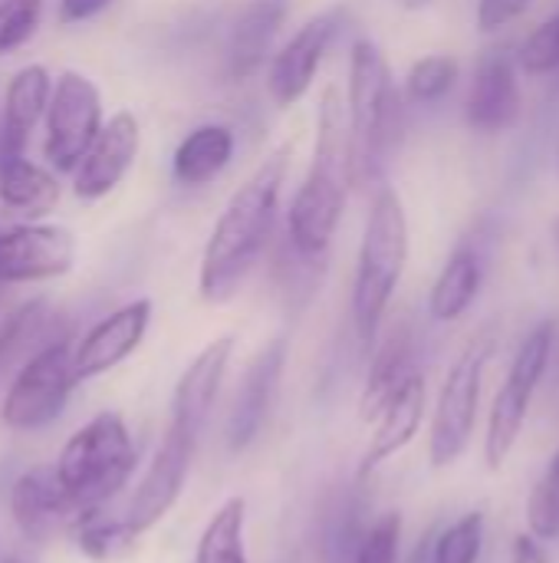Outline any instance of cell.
<instances>
[{
	"label": "cell",
	"mask_w": 559,
	"mask_h": 563,
	"mask_svg": "<svg viewBox=\"0 0 559 563\" xmlns=\"http://www.w3.org/2000/svg\"><path fill=\"white\" fill-rule=\"evenodd\" d=\"M287 165H290V145H280L254 168V175L224 205L201 254L198 290L208 303L231 300L247 280V274L257 267V261L264 257L273 238Z\"/></svg>",
	"instance_id": "obj_1"
},
{
	"label": "cell",
	"mask_w": 559,
	"mask_h": 563,
	"mask_svg": "<svg viewBox=\"0 0 559 563\" xmlns=\"http://www.w3.org/2000/svg\"><path fill=\"white\" fill-rule=\"evenodd\" d=\"M349 181H353V142H349L346 102L339 89L329 86L320 99L313 162L287 214L290 244L303 261H320L329 251L346 211Z\"/></svg>",
	"instance_id": "obj_2"
},
{
	"label": "cell",
	"mask_w": 559,
	"mask_h": 563,
	"mask_svg": "<svg viewBox=\"0 0 559 563\" xmlns=\"http://www.w3.org/2000/svg\"><path fill=\"white\" fill-rule=\"evenodd\" d=\"M349 142L353 178L376 175L405 129V106L392 82V69L372 40H356L349 49Z\"/></svg>",
	"instance_id": "obj_3"
},
{
	"label": "cell",
	"mask_w": 559,
	"mask_h": 563,
	"mask_svg": "<svg viewBox=\"0 0 559 563\" xmlns=\"http://www.w3.org/2000/svg\"><path fill=\"white\" fill-rule=\"evenodd\" d=\"M409 261V221L402 198L392 188H382L369 208L356 280H353V327L366 350H372L382 317L392 303V294L402 280Z\"/></svg>",
	"instance_id": "obj_4"
},
{
	"label": "cell",
	"mask_w": 559,
	"mask_h": 563,
	"mask_svg": "<svg viewBox=\"0 0 559 563\" xmlns=\"http://www.w3.org/2000/svg\"><path fill=\"white\" fill-rule=\"evenodd\" d=\"M53 472L82 511H96L115 498L135 472V445L122 416L99 412L72 432Z\"/></svg>",
	"instance_id": "obj_5"
},
{
	"label": "cell",
	"mask_w": 559,
	"mask_h": 563,
	"mask_svg": "<svg viewBox=\"0 0 559 563\" xmlns=\"http://www.w3.org/2000/svg\"><path fill=\"white\" fill-rule=\"evenodd\" d=\"M76 386L79 383L72 376V343L66 333L53 336L16 369L0 406V422L13 432L46 429L59 419Z\"/></svg>",
	"instance_id": "obj_6"
},
{
	"label": "cell",
	"mask_w": 559,
	"mask_h": 563,
	"mask_svg": "<svg viewBox=\"0 0 559 563\" xmlns=\"http://www.w3.org/2000/svg\"><path fill=\"white\" fill-rule=\"evenodd\" d=\"M550 356H554V323L547 320V323L534 327L530 336L521 343V350L507 369V379L491 406V422H488V439H484V462L491 472L504 468V462L511 459V452L524 432L534 393L550 366Z\"/></svg>",
	"instance_id": "obj_7"
},
{
	"label": "cell",
	"mask_w": 559,
	"mask_h": 563,
	"mask_svg": "<svg viewBox=\"0 0 559 563\" xmlns=\"http://www.w3.org/2000/svg\"><path fill=\"white\" fill-rule=\"evenodd\" d=\"M43 119H46L43 155L49 168L72 175V168L92 145L96 132L102 129V96L96 82L76 69H63L53 82Z\"/></svg>",
	"instance_id": "obj_8"
},
{
	"label": "cell",
	"mask_w": 559,
	"mask_h": 563,
	"mask_svg": "<svg viewBox=\"0 0 559 563\" xmlns=\"http://www.w3.org/2000/svg\"><path fill=\"white\" fill-rule=\"evenodd\" d=\"M491 350H494L491 340H474L458 356V363L451 366V373L441 386L438 409L432 419V435H428V459L435 468L455 465L471 442L478 402H481V376H484V363H488Z\"/></svg>",
	"instance_id": "obj_9"
},
{
	"label": "cell",
	"mask_w": 559,
	"mask_h": 563,
	"mask_svg": "<svg viewBox=\"0 0 559 563\" xmlns=\"http://www.w3.org/2000/svg\"><path fill=\"white\" fill-rule=\"evenodd\" d=\"M76 238L59 224H0V284H40L72 271Z\"/></svg>",
	"instance_id": "obj_10"
},
{
	"label": "cell",
	"mask_w": 559,
	"mask_h": 563,
	"mask_svg": "<svg viewBox=\"0 0 559 563\" xmlns=\"http://www.w3.org/2000/svg\"><path fill=\"white\" fill-rule=\"evenodd\" d=\"M343 20H346V10L339 7L316 13L273 53L270 69H267V92L280 109L297 106L310 92L323 56L329 53L333 40L343 30Z\"/></svg>",
	"instance_id": "obj_11"
},
{
	"label": "cell",
	"mask_w": 559,
	"mask_h": 563,
	"mask_svg": "<svg viewBox=\"0 0 559 563\" xmlns=\"http://www.w3.org/2000/svg\"><path fill=\"white\" fill-rule=\"evenodd\" d=\"M194 449H198V442L191 435H185L175 426H168V432H165L152 465L145 468V475L135 485V495H132V501H128V508L122 515L125 528L135 538L152 531L175 508V501L181 498V488L188 482Z\"/></svg>",
	"instance_id": "obj_12"
},
{
	"label": "cell",
	"mask_w": 559,
	"mask_h": 563,
	"mask_svg": "<svg viewBox=\"0 0 559 563\" xmlns=\"http://www.w3.org/2000/svg\"><path fill=\"white\" fill-rule=\"evenodd\" d=\"M142 148V129L132 112H115L102 129L96 132L92 145L72 168V191L86 201L105 198L122 185L128 168L135 165Z\"/></svg>",
	"instance_id": "obj_13"
},
{
	"label": "cell",
	"mask_w": 559,
	"mask_h": 563,
	"mask_svg": "<svg viewBox=\"0 0 559 563\" xmlns=\"http://www.w3.org/2000/svg\"><path fill=\"white\" fill-rule=\"evenodd\" d=\"M152 323V300H132L109 317H102L89 333L72 346V376L76 383H89L119 363H125L145 340Z\"/></svg>",
	"instance_id": "obj_14"
},
{
	"label": "cell",
	"mask_w": 559,
	"mask_h": 563,
	"mask_svg": "<svg viewBox=\"0 0 559 563\" xmlns=\"http://www.w3.org/2000/svg\"><path fill=\"white\" fill-rule=\"evenodd\" d=\"M10 515L16 521V528L43 544L53 534L72 531V525L86 515L59 485L53 465H36L30 472H23L13 488H10Z\"/></svg>",
	"instance_id": "obj_15"
},
{
	"label": "cell",
	"mask_w": 559,
	"mask_h": 563,
	"mask_svg": "<svg viewBox=\"0 0 559 563\" xmlns=\"http://www.w3.org/2000/svg\"><path fill=\"white\" fill-rule=\"evenodd\" d=\"M283 363H287V340H273L247 366L241 389L234 396L231 416H227V432H224L231 452H244L260 439L264 422L273 406V396H277V386H280Z\"/></svg>",
	"instance_id": "obj_16"
},
{
	"label": "cell",
	"mask_w": 559,
	"mask_h": 563,
	"mask_svg": "<svg viewBox=\"0 0 559 563\" xmlns=\"http://www.w3.org/2000/svg\"><path fill=\"white\" fill-rule=\"evenodd\" d=\"M234 353V336H217L211 340L181 373L175 396H171V426L185 435H191L194 442L204 432V422L217 402L227 363Z\"/></svg>",
	"instance_id": "obj_17"
},
{
	"label": "cell",
	"mask_w": 559,
	"mask_h": 563,
	"mask_svg": "<svg viewBox=\"0 0 559 563\" xmlns=\"http://www.w3.org/2000/svg\"><path fill=\"white\" fill-rule=\"evenodd\" d=\"M521 115V86H517V56L504 46L488 49L478 59L471 96H468V125L478 132H504L517 125Z\"/></svg>",
	"instance_id": "obj_18"
},
{
	"label": "cell",
	"mask_w": 559,
	"mask_h": 563,
	"mask_svg": "<svg viewBox=\"0 0 559 563\" xmlns=\"http://www.w3.org/2000/svg\"><path fill=\"white\" fill-rule=\"evenodd\" d=\"M287 13H290V0H250L234 16L224 46V69L231 79H247L267 63Z\"/></svg>",
	"instance_id": "obj_19"
},
{
	"label": "cell",
	"mask_w": 559,
	"mask_h": 563,
	"mask_svg": "<svg viewBox=\"0 0 559 563\" xmlns=\"http://www.w3.org/2000/svg\"><path fill=\"white\" fill-rule=\"evenodd\" d=\"M425 376L415 369L402 389L389 399V406L379 412V426H376V435L362 455V465H359V478H369L379 465H385L392 455H399L422 429V419H425Z\"/></svg>",
	"instance_id": "obj_20"
},
{
	"label": "cell",
	"mask_w": 559,
	"mask_h": 563,
	"mask_svg": "<svg viewBox=\"0 0 559 563\" xmlns=\"http://www.w3.org/2000/svg\"><path fill=\"white\" fill-rule=\"evenodd\" d=\"M53 92V79L46 73V66L30 63L23 69L13 73V79L7 82V96H3V112H0V125H3V155H23L36 122L46 112Z\"/></svg>",
	"instance_id": "obj_21"
},
{
	"label": "cell",
	"mask_w": 559,
	"mask_h": 563,
	"mask_svg": "<svg viewBox=\"0 0 559 563\" xmlns=\"http://www.w3.org/2000/svg\"><path fill=\"white\" fill-rule=\"evenodd\" d=\"M234 158V132L231 125L221 122H204L198 129H191L171 158V175L175 181L188 185V188H201L208 181H214Z\"/></svg>",
	"instance_id": "obj_22"
},
{
	"label": "cell",
	"mask_w": 559,
	"mask_h": 563,
	"mask_svg": "<svg viewBox=\"0 0 559 563\" xmlns=\"http://www.w3.org/2000/svg\"><path fill=\"white\" fill-rule=\"evenodd\" d=\"M0 201L26 218H43L59 205V181L49 168L10 155L0 158Z\"/></svg>",
	"instance_id": "obj_23"
},
{
	"label": "cell",
	"mask_w": 559,
	"mask_h": 563,
	"mask_svg": "<svg viewBox=\"0 0 559 563\" xmlns=\"http://www.w3.org/2000/svg\"><path fill=\"white\" fill-rule=\"evenodd\" d=\"M481 280H484V264H481V254L471 247V244H461L445 271L438 274L435 287H432V297H428V313L438 320V323H451L458 320L478 297L481 290Z\"/></svg>",
	"instance_id": "obj_24"
},
{
	"label": "cell",
	"mask_w": 559,
	"mask_h": 563,
	"mask_svg": "<svg viewBox=\"0 0 559 563\" xmlns=\"http://www.w3.org/2000/svg\"><path fill=\"white\" fill-rule=\"evenodd\" d=\"M415 373V363H412V336L405 330H395L382 350L376 353L372 360V369H369V383L362 389V402H359V416L366 422H376L379 412L389 406V399L402 389V383Z\"/></svg>",
	"instance_id": "obj_25"
},
{
	"label": "cell",
	"mask_w": 559,
	"mask_h": 563,
	"mask_svg": "<svg viewBox=\"0 0 559 563\" xmlns=\"http://www.w3.org/2000/svg\"><path fill=\"white\" fill-rule=\"evenodd\" d=\"M244 525H247V501L227 498L204 525L194 563H247Z\"/></svg>",
	"instance_id": "obj_26"
},
{
	"label": "cell",
	"mask_w": 559,
	"mask_h": 563,
	"mask_svg": "<svg viewBox=\"0 0 559 563\" xmlns=\"http://www.w3.org/2000/svg\"><path fill=\"white\" fill-rule=\"evenodd\" d=\"M69 534H72L76 548H79L89 561L99 563L119 561V558L128 554L132 544H135V534L125 528V521H122V518H109L102 508L86 511V515L72 525Z\"/></svg>",
	"instance_id": "obj_27"
},
{
	"label": "cell",
	"mask_w": 559,
	"mask_h": 563,
	"mask_svg": "<svg viewBox=\"0 0 559 563\" xmlns=\"http://www.w3.org/2000/svg\"><path fill=\"white\" fill-rule=\"evenodd\" d=\"M46 323H49V307L46 300H26L20 303L16 310H10L0 323V376L10 369L13 360H20L33 343L43 340L46 333ZM53 340V336H49ZM46 343V340H43Z\"/></svg>",
	"instance_id": "obj_28"
},
{
	"label": "cell",
	"mask_w": 559,
	"mask_h": 563,
	"mask_svg": "<svg viewBox=\"0 0 559 563\" xmlns=\"http://www.w3.org/2000/svg\"><path fill=\"white\" fill-rule=\"evenodd\" d=\"M458 79V59L448 56V53H435V56H425L418 59L409 76H405V96L418 106H428V102H438L441 96H448V89L455 86Z\"/></svg>",
	"instance_id": "obj_29"
},
{
	"label": "cell",
	"mask_w": 559,
	"mask_h": 563,
	"mask_svg": "<svg viewBox=\"0 0 559 563\" xmlns=\"http://www.w3.org/2000/svg\"><path fill=\"white\" fill-rule=\"evenodd\" d=\"M484 544V515L471 511L445 528L432 548V563H478Z\"/></svg>",
	"instance_id": "obj_30"
},
{
	"label": "cell",
	"mask_w": 559,
	"mask_h": 563,
	"mask_svg": "<svg viewBox=\"0 0 559 563\" xmlns=\"http://www.w3.org/2000/svg\"><path fill=\"white\" fill-rule=\"evenodd\" d=\"M43 0H0V56L20 49L40 26Z\"/></svg>",
	"instance_id": "obj_31"
},
{
	"label": "cell",
	"mask_w": 559,
	"mask_h": 563,
	"mask_svg": "<svg viewBox=\"0 0 559 563\" xmlns=\"http://www.w3.org/2000/svg\"><path fill=\"white\" fill-rule=\"evenodd\" d=\"M517 63L524 73L530 76H547L559 69V13H554L550 20H544L521 46Z\"/></svg>",
	"instance_id": "obj_32"
},
{
	"label": "cell",
	"mask_w": 559,
	"mask_h": 563,
	"mask_svg": "<svg viewBox=\"0 0 559 563\" xmlns=\"http://www.w3.org/2000/svg\"><path fill=\"white\" fill-rule=\"evenodd\" d=\"M399 541H402V518L385 515L362 534L349 563H395L399 561Z\"/></svg>",
	"instance_id": "obj_33"
},
{
	"label": "cell",
	"mask_w": 559,
	"mask_h": 563,
	"mask_svg": "<svg viewBox=\"0 0 559 563\" xmlns=\"http://www.w3.org/2000/svg\"><path fill=\"white\" fill-rule=\"evenodd\" d=\"M527 521H530V534L537 541H554L559 538V488L554 482H540L530 492L527 501Z\"/></svg>",
	"instance_id": "obj_34"
},
{
	"label": "cell",
	"mask_w": 559,
	"mask_h": 563,
	"mask_svg": "<svg viewBox=\"0 0 559 563\" xmlns=\"http://www.w3.org/2000/svg\"><path fill=\"white\" fill-rule=\"evenodd\" d=\"M530 3H534V0H481V3H478V26H481L484 33L501 30V26H507L511 20H517Z\"/></svg>",
	"instance_id": "obj_35"
},
{
	"label": "cell",
	"mask_w": 559,
	"mask_h": 563,
	"mask_svg": "<svg viewBox=\"0 0 559 563\" xmlns=\"http://www.w3.org/2000/svg\"><path fill=\"white\" fill-rule=\"evenodd\" d=\"M105 7H112V0H59V20L82 23V20H92L96 13H102Z\"/></svg>",
	"instance_id": "obj_36"
},
{
	"label": "cell",
	"mask_w": 559,
	"mask_h": 563,
	"mask_svg": "<svg viewBox=\"0 0 559 563\" xmlns=\"http://www.w3.org/2000/svg\"><path fill=\"white\" fill-rule=\"evenodd\" d=\"M511 558H514V563H550L544 541H537L534 534H517L514 548H511Z\"/></svg>",
	"instance_id": "obj_37"
},
{
	"label": "cell",
	"mask_w": 559,
	"mask_h": 563,
	"mask_svg": "<svg viewBox=\"0 0 559 563\" xmlns=\"http://www.w3.org/2000/svg\"><path fill=\"white\" fill-rule=\"evenodd\" d=\"M547 482H554L559 488V452L554 455V462H550V472H547Z\"/></svg>",
	"instance_id": "obj_38"
},
{
	"label": "cell",
	"mask_w": 559,
	"mask_h": 563,
	"mask_svg": "<svg viewBox=\"0 0 559 563\" xmlns=\"http://www.w3.org/2000/svg\"><path fill=\"white\" fill-rule=\"evenodd\" d=\"M399 3H402L405 10H425V7L435 3V0H399Z\"/></svg>",
	"instance_id": "obj_39"
},
{
	"label": "cell",
	"mask_w": 559,
	"mask_h": 563,
	"mask_svg": "<svg viewBox=\"0 0 559 563\" xmlns=\"http://www.w3.org/2000/svg\"><path fill=\"white\" fill-rule=\"evenodd\" d=\"M0 563H23V561H20V558H13V554H7Z\"/></svg>",
	"instance_id": "obj_40"
},
{
	"label": "cell",
	"mask_w": 559,
	"mask_h": 563,
	"mask_svg": "<svg viewBox=\"0 0 559 563\" xmlns=\"http://www.w3.org/2000/svg\"><path fill=\"white\" fill-rule=\"evenodd\" d=\"M0 155H3V125H0Z\"/></svg>",
	"instance_id": "obj_41"
},
{
	"label": "cell",
	"mask_w": 559,
	"mask_h": 563,
	"mask_svg": "<svg viewBox=\"0 0 559 563\" xmlns=\"http://www.w3.org/2000/svg\"><path fill=\"white\" fill-rule=\"evenodd\" d=\"M554 238H557V244H559V221L554 224Z\"/></svg>",
	"instance_id": "obj_42"
},
{
	"label": "cell",
	"mask_w": 559,
	"mask_h": 563,
	"mask_svg": "<svg viewBox=\"0 0 559 563\" xmlns=\"http://www.w3.org/2000/svg\"><path fill=\"white\" fill-rule=\"evenodd\" d=\"M557 172H559V135H557Z\"/></svg>",
	"instance_id": "obj_43"
}]
</instances>
